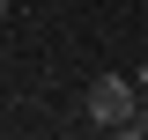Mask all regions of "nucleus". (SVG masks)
Wrapping results in <instances>:
<instances>
[{
  "label": "nucleus",
  "instance_id": "7ed1b4c3",
  "mask_svg": "<svg viewBox=\"0 0 148 140\" xmlns=\"http://www.w3.org/2000/svg\"><path fill=\"white\" fill-rule=\"evenodd\" d=\"M8 7H15V0H0V15H8Z\"/></svg>",
  "mask_w": 148,
  "mask_h": 140
},
{
  "label": "nucleus",
  "instance_id": "f03ea898",
  "mask_svg": "<svg viewBox=\"0 0 148 140\" xmlns=\"http://www.w3.org/2000/svg\"><path fill=\"white\" fill-rule=\"evenodd\" d=\"M133 88H141V96H148V67H141V74H133Z\"/></svg>",
  "mask_w": 148,
  "mask_h": 140
},
{
  "label": "nucleus",
  "instance_id": "f257e3e1",
  "mask_svg": "<svg viewBox=\"0 0 148 140\" xmlns=\"http://www.w3.org/2000/svg\"><path fill=\"white\" fill-rule=\"evenodd\" d=\"M141 111V88L126 81V74H96L89 81V125H104V133H119V125Z\"/></svg>",
  "mask_w": 148,
  "mask_h": 140
}]
</instances>
